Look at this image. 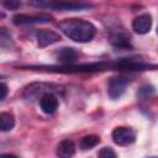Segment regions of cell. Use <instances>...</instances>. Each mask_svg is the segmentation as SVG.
Returning a JSON list of instances; mask_svg holds the SVG:
<instances>
[{"label": "cell", "mask_w": 158, "mask_h": 158, "mask_svg": "<svg viewBox=\"0 0 158 158\" xmlns=\"http://www.w3.org/2000/svg\"><path fill=\"white\" fill-rule=\"evenodd\" d=\"M36 38H37V44L41 48H44L49 44H53L58 41H60V36L54 32V31H49V30H40L36 33Z\"/></svg>", "instance_id": "obj_9"}, {"label": "cell", "mask_w": 158, "mask_h": 158, "mask_svg": "<svg viewBox=\"0 0 158 158\" xmlns=\"http://www.w3.org/2000/svg\"><path fill=\"white\" fill-rule=\"evenodd\" d=\"M15 126V117L11 112H1L0 114V130L2 132H7L12 130Z\"/></svg>", "instance_id": "obj_14"}, {"label": "cell", "mask_w": 158, "mask_h": 158, "mask_svg": "<svg viewBox=\"0 0 158 158\" xmlns=\"http://www.w3.org/2000/svg\"><path fill=\"white\" fill-rule=\"evenodd\" d=\"M98 156L101 157V158H115L116 157V152L110 147H104V148H101L99 151Z\"/></svg>", "instance_id": "obj_17"}, {"label": "cell", "mask_w": 158, "mask_h": 158, "mask_svg": "<svg viewBox=\"0 0 158 158\" xmlns=\"http://www.w3.org/2000/svg\"><path fill=\"white\" fill-rule=\"evenodd\" d=\"M78 52L73 47H63L57 53V59L63 64H73L78 59Z\"/></svg>", "instance_id": "obj_11"}, {"label": "cell", "mask_w": 158, "mask_h": 158, "mask_svg": "<svg viewBox=\"0 0 158 158\" xmlns=\"http://www.w3.org/2000/svg\"><path fill=\"white\" fill-rule=\"evenodd\" d=\"M58 105H59L58 98L52 91H47L40 98V106L44 114L51 115V114L56 112L58 109Z\"/></svg>", "instance_id": "obj_7"}, {"label": "cell", "mask_w": 158, "mask_h": 158, "mask_svg": "<svg viewBox=\"0 0 158 158\" xmlns=\"http://www.w3.org/2000/svg\"><path fill=\"white\" fill-rule=\"evenodd\" d=\"M58 27L67 37L79 43L90 42L96 33V27L83 19H65Z\"/></svg>", "instance_id": "obj_1"}, {"label": "cell", "mask_w": 158, "mask_h": 158, "mask_svg": "<svg viewBox=\"0 0 158 158\" xmlns=\"http://www.w3.org/2000/svg\"><path fill=\"white\" fill-rule=\"evenodd\" d=\"M111 67L116 70H126V72H133V70H146V69H154L158 68V65L146 64L142 62H136L132 59H120L111 64Z\"/></svg>", "instance_id": "obj_5"}, {"label": "cell", "mask_w": 158, "mask_h": 158, "mask_svg": "<svg viewBox=\"0 0 158 158\" xmlns=\"http://www.w3.org/2000/svg\"><path fill=\"white\" fill-rule=\"evenodd\" d=\"M1 4L7 10H17L21 6V0H1Z\"/></svg>", "instance_id": "obj_16"}, {"label": "cell", "mask_w": 158, "mask_h": 158, "mask_svg": "<svg viewBox=\"0 0 158 158\" xmlns=\"http://www.w3.org/2000/svg\"><path fill=\"white\" fill-rule=\"evenodd\" d=\"M27 4L33 7L52 9L57 11H75V10H85V9L93 7V5L90 4L64 1V0H28Z\"/></svg>", "instance_id": "obj_2"}, {"label": "cell", "mask_w": 158, "mask_h": 158, "mask_svg": "<svg viewBox=\"0 0 158 158\" xmlns=\"http://www.w3.org/2000/svg\"><path fill=\"white\" fill-rule=\"evenodd\" d=\"M0 90H1L0 100H1V101H4V100H5V98H6V95H7V85H6L4 81L0 84Z\"/></svg>", "instance_id": "obj_19"}, {"label": "cell", "mask_w": 158, "mask_h": 158, "mask_svg": "<svg viewBox=\"0 0 158 158\" xmlns=\"http://www.w3.org/2000/svg\"><path fill=\"white\" fill-rule=\"evenodd\" d=\"M74 153H75V146L69 139L62 141L57 147V156H59L62 158H69V157L74 156Z\"/></svg>", "instance_id": "obj_12"}, {"label": "cell", "mask_w": 158, "mask_h": 158, "mask_svg": "<svg viewBox=\"0 0 158 158\" xmlns=\"http://www.w3.org/2000/svg\"><path fill=\"white\" fill-rule=\"evenodd\" d=\"M157 33H158V28H157Z\"/></svg>", "instance_id": "obj_20"}, {"label": "cell", "mask_w": 158, "mask_h": 158, "mask_svg": "<svg viewBox=\"0 0 158 158\" xmlns=\"http://www.w3.org/2000/svg\"><path fill=\"white\" fill-rule=\"evenodd\" d=\"M111 137H112V141L118 146H130L135 142L136 133L130 127L120 126V127L114 128V131L111 133Z\"/></svg>", "instance_id": "obj_4"}, {"label": "cell", "mask_w": 158, "mask_h": 158, "mask_svg": "<svg viewBox=\"0 0 158 158\" xmlns=\"http://www.w3.org/2000/svg\"><path fill=\"white\" fill-rule=\"evenodd\" d=\"M48 88H51V85L48 84H43V83H33V84H30L28 86H26V89L23 90V94L22 96L27 100H33L36 98H41L44 93L47 91H51V90H47Z\"/></svg>", "instance_id": "obj_10"}, {"label": "cell", "mask_w": 158, "mask_h": 158, "mask_svg": "<svg viewBox=\"0 0 158 158\" xmlns=\"http://www.w3.org/2000/svg\"><path fill=\"white\" fill-rule=\"evenodd\" d=\"M128 84V79L126 77H112L109 80L107 84V95L112 99V100H117L120 99L123 93L126 91Z\"/></svg>", "instance_id": "obj_3"}, {"label": "cell", "mask_w": 158, "mask_h": 158, "mask_svg": "<svg viewBox=\"0 0 158 158\" xmlns=\"http://www.w3.org/2000/svg\"><path fill=\"white\" fill-rule=\"evenodd\" d=\"M111 44L115 48H120V49H131V42H130V37L126 36L125 33H116L111 37Z\"/></svg>", "instance_id": "obj_13"}, {"label": "cell", "mask_w": 158, "mask_h": 158, "mask_svg": "<svg viewBox=\"0 0 158 158\" xmlns=\"http://www.w3.org/2000/svg\"><path fill=\"white\" fill-rule=\"evenodd\" d=\"M152 27V17L149 14H142L133 19L132 28L138 35H146Z\"/></svg>", "instance_id": "obj_8"}, {"label": "cell", "mask_w": 158, "mask_h": 158, "mask_svg": "<svg viewBox=\"0 0 158 158\" xmlns=\"http://www.w3.org/2000/svg\"><path fill=\"white\" fill-rule=\"evenodd\" d=\"M153 91H154V89H153L152 86H142V88L139 89V91L137 93V95H139L141 98H147V96H149Z\"/></svg>", "instance_id": "obj_18"}, {"label": "cell", "mask_w": 158, "mask_h": 158, "mask_svg": "<svg viewBox=\"0 0 158 158\" xmlns=\"http://www.w3.org/2000/svg\"><path fill=\"white\" fill-rule=\"evenodd\" d=\"M51 21V16L47 14H36V15H27V14H19L12 17V22L17 26L20 25H28V23H42Z\"/></svg>", "instance_id": "obj_6"}, {"label": "cell", "mask_w": 158, "mask_h": 158, "mask_svg": "<svg viewBox=\"0 0 158 158\" xmlns=\"http://www.w3.org/2000/svg\"><path fill=\"white\" fill-rule=\"evenodd\" d=\"M100 143V137L96 136V135H88V136H84L81 139H80V148L83 151H86V149H91L94 148L95 146H98Z\"/></svg>", "instance_id": "obj_15"}]
</instances>
